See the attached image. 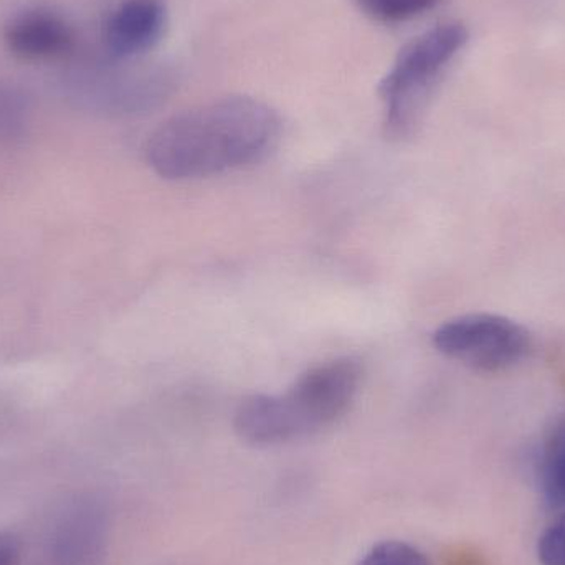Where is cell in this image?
I'll use <instances>...</instances> for the list:
<instances>
[{
  "label": "cell",
  "mask_w": 565,
  "mask_h": 565,
  "mask_svg": "<svg viewBox=\"0 0 565 565\" xmlns=\"http://www.w3.org/2000/svg\"><path fill=\"white\" fill-rule=\"evenodd\" d=\"M541 477L547 500L565 508V415L544 444Z\"/></svg>",
  "instance_id": "8"
},
{
  "label": "cell",
  "mask_w": 565,
  "mask_h": 565,
  "mask_svg": "<svg viewBox=\"0 0 565 565\" xmlns=\"http://www.w3.org/2000/svg\"><path fill=\"white\" fill-rule=\"evenodd\" d=\"M109 511L102 498L75 494L52 514L39 565H102L109 540Z\"/></svg>",
  "instance_id": "5"
},
{
  "label": "cell",
  "mask_w": 565,
  "mask_h": 565,
  "mask_svg": "<svg viewBox=\"0 0 565 565\" xmlns=\"http://www.w3.org/2000/svg\"><path fill=\"white\" fill-rule=\"evenodd\" d=\"M438 352L480 372H500L526 358L530 332L498 315H465L445 321L434 332Z\"/></svg>",
  "instance_id": "4"
},
{
  "label": "cell",
  "mask_w": 565,
  "mask_h": 565,
  "mask_svg": "<svg viewBox=\"0 0 565 565\" xmlns=\"http://www.w3.org/2000/svg\"><path fill=\"white\" fill-rule=\"evenodd\" d=\"M20 544L13 534L0 531V565H19Z\"/></svg>",
  "instance_id": "13"
},
{
  "label": "cell",
  "mask_w": 565,
  "mask_h": 565,
  "mask_svg": "<svg viewBox=\"0 0 565 565\" xmlns=\"http://www.w3.org/2000/svg\"><path fill=\"white\" fill-rule=\"evenodd\" d=\"M362 365L332 359L308 369L281 394L252 395L235 412L238 437L255 447H275L311 437L344 417L354 404Z\"/></svg>",
  "instance_id": "2"
},
{
  "label": "cell",
  "mask_w": 565,
  "mask_h": 565,
  "mask_svg": "<svg viewBox=\"0 0 565 565\" xmlns=\"http://www.w3.org/2000/svg\"><path fill=\"white\" fill-rule=\"evenodd\" d=\"M29 106L15 89L0 83V146H12L25 136Z\"/></svg>",
  "instance_id": "10"
},
{
  "label": "cell",
  "mask_w": 565,
  "mask_h": 565,
  "mask_svg": "<svg viewBox=\"0 0 565 565\" xmlns=\"http://www.w3.org/2000/svg\"><path fill=\"white\" fill-rule=\"evenodd\" d=\"M369 19L381 23H402L434 9L440 0H352Z\"/></svg>",
  "instance_id": "9"
},
{
  "label": "cell",
  "mask_w": 565,
  "mask_h": 565,
  "mask_svg": "<svg viewBox=\"0 0 565 565\" xmlns=\"http://www.w3.org/2000/svg\"><path fill=\"white\" fill-rule=\"evenodd\" d=\"M3 43L15 58L49 62L73 52L75 32L55 10L30 7L10 17L3 26Z\"/></svg>",
  "instance_id": "7"
},
{
  "label": "cell",
  "mask_w": 565,
  "mask_h": 565,
  "mask_svg": "<svg viewBox=\"0 0 565 565\" xmlns=\"http://www.w3.org/2000/svg\"><path fill=\"white\" fill-rule=\"evenodd\" d=\"M537 554L543 565H565V513L544 531Z\"/></svg>",
  "instance_id": "12"
},
{
  "label": "cell",
  "mask_w": 565,
  "mask_h": 565,
  "mask_svg": "<svg viewBox=\"0 0 565 565\" xmlns=\"http://www.w3.org/2000/svg\"><path fill=\"white\" fill-rule=\"evenodd\" d=\"M355 565H430L417 547L404 541H384L371 547Z\"/></svg>",
  "instance_id": "11"
},
{
  "label": "cell",
  "mask_w": 565,
  "mask_h": 565,
  "mask_svg": "<svg viewBox=\"0 0 565 565\" xmlns=\"http://www.w3.org/2000/svg\"><path fill=\"white\" fill-rule=\"evenodd\" d=\"M166 26L164 0H121L103 23V49L113 62H132L161 42Z\"/></svg>",
  "instance_id": "6"
},
{
  "label": "cell",
  "mask_w": 565,
  "mask_h": 565,
  "mask_svg": "<svg viewBox=\"0 0 565 565\" xmlns=\"http://www.w3.org/2000/svg\"><path fill=\"white\" fill-rule=\"evenodd\" d=\"M467 42L463 23L445 22L415 36L398 52L379 85L388 138L401 141L414 135L431 93Z\"/></svg>",
  "instance_id": "3"
},
{
  "label": "cell",
  "mask_w": 565,
  "mask_h": 565,
  "mask_svg": "<svg viewBox=\"0 0 565 565\" xmlns=\"http://www.w3.org/2000/svg\"><path fill=\"white\" fill-rule=\"evenodd\" d=\"M281 131L280 115L267 103L225 96L161 122L146 142V161L168 181L207 179L264 161Z\"/></svg>",
  "instance_id": "1"
}]
</instances>
